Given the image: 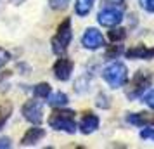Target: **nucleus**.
Wrapping results in <instances>:
<instances>
[{"label":"nucleus","instance_id":"f257e3e1","mask_svg":"<svg viewBox=\"0 0 154 149\" xmlns=\"http://www.w3.org/2000/svg\"><path fill=\"white\" fill-rule=\"evenodd\" d=\"M49 125L54 130H63L66 134H75L76 132V121H75V111L71 109H57L50 114Z\"/></svg>","mask_w":154,"mask_h":149},{"label":"nucleus","instance_id":"f03ea898","mask_svg":"<svg viewBox=\"0 0 154 149\" xmlns=\"http://www.w3.org/2000/svg\"><path fill=\"white\" fill-rule=\"evenodd\" d=\"M71 40H73V31H71V19L66 17L59 26H57L56 35L52 36V50L57 56H63L68 50Z\"/></svg>","mask_w":154,"mask_h":149},{"label":"nucleus","instance_id":"7ed1b4c3","mask_svg":"<svg viewBox=\"0 0 154 149\" xmlns=\"http://www.w3.org/2000/svg\"><path fill=\"white\" fill-rule=\"evenodd\" d=\"M102 76L111 88H121L128 80V70L123 63H112L102 71Z\"/></svg>","mask_w":154,"mask_h":149},{"label":"nucleus","instance_id":"20e7f679","mask_svg":"<svg viewBox=\"0 0 154 149\" xmlns=\"http://www.w3.org/2000/svg\"><path fill=\"white\" fill-rule=\"evenodd\" d=\"M152 83V73L149 71H137L135 76L132 78L130 85H128V90H126V97L128 99H137L140 95H144L147 88Z\"/></svg>","mask_w":154,"mask_h":149},{"label":"nucleus","instance_id":"39448f33","mask_svg":"<svg viewBox=\"0 0 154 149\" xmlns=\"http://www.w3.org/2000/svg\"><path fill=\"white\" fill-rule=\"evenodd\" d=\"M99 24H102L106 28H112L123 21V11L121 9H114V7H104L97 16Z\"/></svg>","mask_w":154,"mask_h":149},{"label":"nucleus","instance_id":"423d86ee","mask_svg":"<svg viewBox=\"0 0 154 149\" xmlns=\"http://www.w3.org/2000/svg\"><path fill=\"white\" fill-rule=\"evenodd\" d=\"M23 116L29 121V123H33V125H38V123H42L43 120V106L40 101H28L21 109Z\"/></svg>","mask_w":154,"mask_h":149},{"label":"nucleus","instance_id":"0eeeda50","mask_svg":"<svg viewBox=\"0 0 154 149\" xmlns=\"http://www.w3.org/2000/svg\"><path fill=\"white\" fill-rule=\"evenodd\" d=\"M82 45L88 50H97L104 45V36L95 28H87L82 36Z\"/></svg>","mask_w":154,"mask_h":149},{"label":"nucleus","instance_id":"6e6552de","mask_svg":"<svg viewBox=\"0 0 154 149\" xmlns=\"http://www.w3.org/2000/svg\"><path fill=\"white\" fill-rule=\"evenodd\" d=\"M73 68H75V63L68 59V57H61V59H57L56 64H54V76L57 80H61V82H68L71 76V73H73Z\"/></svg>","mask_w":154,"mask_h":149},{"label":"nucleus","instance_id":"1a4fd4ad","mask_svg":"<svg viewBox=\"0 0 154 149\" xmlns=\"http://www.w3.org/2000/svg\"><path fill=\"white\" fill-rule=\"evenodd\" d=\"M99 116L97 114L90 113V111H87V113L83 114V118H82V123H80V132L85 135L92 134V132H95L99 128Z\"/></svg>","mask_w":154,"mask_h":149},{"label":"nucleus","instance_id":"9d476101","mask_svg":"<svg viewBox=\"0 0 154 149\" xmlns=\"http://www.w3.org/2000/svg\"><path fill=\"white\" fill-rule=\"evenodd\" d=\"M45 137V130L40 127H33V128H28V132L23 135L21 139V146H35L38 141H42Z\"/></svg>","mask_w":154,"mask_h":149},{"label":"nucleus","instance_id":"9b49d317","mask_svg":"<svg viewBox=\"0 0 154 149\" xmlns=\"http://www.w3.org/2000/svg\"><path fill=\"white\" fill-rule=\"evenodd\" d=\"M126 57L128 59H152L154 47L152 49H147L146 45H135V47L126 50Z\"/></svg>","mask_w":154,"mask_h":149},{"label":"nucleus","instance_id":"f8f14e48","mask_svg":"<svg viewBox=\"0 0 154 149\" xmlns=\"http://www.w3.org/2000/svg\"><path fill=\"white\" fill-rule=\"evenodd\" d=\"M126 121L135 127H149L154 123V116L149 113H130L126 116Z\"/></svg>","mask_w":154,"mask_h":149},{"label":"nucleus","instance_id":"ddd939ff","mask_svg":"<svg viewBox=\"0 0 154 149\" xmlns=\"http://www.w3.org/2000/svg\"><path fill=\"white\" fill-rule=\"evenodd\" d=\"M94 2L95 0H76V4H75V12L78 16H88V12L92 11L94 7Z\"/></svg>","mask_w":154,"mask_h":149},{"label":"nucleus","instance_id":"4468645a","mask_svg":"<svg viewBox=\"0 0 154 149\" xmlns=\"http://www.w3.org/2000/svg\"><path fill=\"white\" fill-rule=\"evenodd\" d=\"M47 99H49V104L52 107H63L68 104V95L64 92H56V94H52V95H49Z\"/></svg>","mask_w":154,"mask_h":149},{"label":"nucleus","instance_id":"2eb2a0df","mask_svg":"<svg viewBox=\"0 0 154 149\" xmlns=\"http://www.w3.org/2000/svg\"><path fill=\"white\" fill-rule=\"evenodd\" d=\"M33 95H35V99H47V97L50 95V85L47 83V82L35 85V88H33Z\"/></svg>","mask_w":154,"mask_h":149},{"label":"nucleus","instance_id":"dca6fc26","mask_svg":"<svg viewBox=\"0 0 154 149\" xmlns=\"http://www.w3.org/2000/svg\"><path fill=\"white\" fill-rule=\"evenodd\" d=\"M11 114H12V104L11 102L0 104V128H4V125L11 118Z\"/></svg>","mask_w":154,"mask_h":149},{"label":"nucleus","instance_id":"f3484780","mask_svg":"<svg viewBox=\"0 0 154 149\" xmlns=\"http://www.w3.org/2000/svg\"><path fill=\"white\" fill-rule=\"evenodd\" d=\"M126 38V29L125 28H114L109 31V40L111 42H121V40H125Z\"/></svg>","mask_w":154,"mask_h":149},{"label":"nucleus","instance_id":"a211bd4d","mask_svg":"<svg viewBox=\"0 0 154 149\" xmlns=\"http://www.w3.org/2000/svg\"><path fill=\"white\" fill-rule=\"evenodd\" d=\"M102 7H114V9H126V0H102Z\"/></svg>","mask_w":154,"mask_h":149},{"label":"nucleus","instance_id":"6ab92c4d","mask_svg":"<svg viewBox=\"0 0 154 149\" xmlns=\"http://www.w3.org/2000/svg\"><path fill=\"white\" fill-rule=\"evenodd\" d=\"M121 52H123L121 45H111L109 49L106 50V59H116V57L121 56Z\"/></svg>","mask_w":154,"mask_h":149},{"label":"nucleus","instance_id":"aec40b11","mask_svg":"<svg viewBox=\"0 0 154 149\" xmlns=\"http://www.w3.org/2000/svg\"><path fill=\"white\" fill-rule=\"evenodd\" d=\"M49 5L54 11H64L69 5V0H49Z\"/></svg>","mask_w":154,"mask_h":149},{"label":"nucleus","instance_id":"412c9836","mask_svg":"<svg viewBox=\"0 0 154 149\" xmlns=\"http://www.w3.org/2000/svg\"><path fill=\"white\" fill-rule=\"evenodd\" d=\"M95 104H97L99 107H104V109H107V107L111 106L109 97H107L106 94H99V95H97V101H95Z\"/></svg>","mask_w":154,"mask_h":149},{"label":"nucleus","instance_id":"4be33fe9","mask_svg":"<svg viewBox=\"0 0 154 149\" xmlns=\"http://www.w3.org/2000/svg\"><path fill=\"white\" fill-rule=\"evenodd\" d=\"M140 139H144V141H152L154 142V128L144 127V130L140 132Z\"/></svg>","mask_w":154,"mask_h":149},{"label":"nucleus","instance_id":"5701e85b","mask_svg":"<svg viewBox=\"0 0 154 149\" xmlns=\"http://www.w3.org/2000/svg\"><path fill=\"white\" fill-rule=\"evenodd\" d=\"M9 61H11V54H9L7 50L0 49V68H4Z\"/></svg>","mask_w":154,"mask_h":149},{"label":"nucleus","instance_id":"b1692460","mask_svg":"<svg viewBox=\"0 0 154 149\" xmlns=\"http://www.w3.org/2000/svg\"><path fill=\"white\" fill-rule=\"evenodd\" d=\"M140 7L147 12H154V0H140Z\"/></svg>","mask_w":154,"mask_h":149},{"label":"nucleus","instance_id":"393cba45","mask_svg":"<svg viewBox=\"0 0 154 149\" xmlns=\"http://www.w3.org/2000/svg\"><path fill=\"white\" fill-rule=\"evenodd\" d=\"M144 102H146L151 109H154V90H151V92H147L146 95H144Z\"/></svg>","mask_w":154,"mask_h":149},{"label":"nucleus","instance_id":"a878e982","mask_svg":"<svg viewBox=\"0 0 154 149\" xmlns=\"http://www.w3.org/2000/svg\"><path fill=\"white\" fill-rule=\"evenodd\" d=\"M11 147V139L9 137H0V149H9Z\"/></svg>","mask_w":154,"mask_h":149}]
</instances>
